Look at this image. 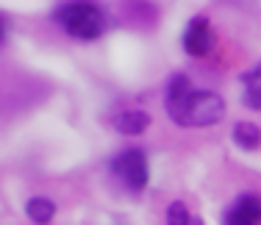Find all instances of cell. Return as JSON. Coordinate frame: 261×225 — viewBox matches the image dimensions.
<instances>
[{
	"mask_svg": "<svg viewBox=\"0 0 261 225\" xmlns=\"http://www.w3.org/2000/svg\"><path fill=\"white\" fill-rule=\"evenodd\" d=\"M258 78H261V70L258 67H253L250 72L245 75V106L247 109H253V111H258L261 109V95H258Z\"/></svg>",
	"mask_w": 261,
	"mask_h": 225,
	"instance_id": "9",
	"label": "cell"
},
{
	"mask_svg": "<svg viewBox=\"0 0 261 225\" xmlns=\"http://www.w3.org/2000/svg\"><path fill=\"white\" fill-rule=\"evenodd\" d=\"M167 114L181 128H211L225 117V100L217 92L195 89L186 75H172L167 84Z\"/></svg>",
	"mask_w": 261,
	"mask_h": 225,
	"instance_id": "1",
	"label": "cell"
},
{
	"mask_svg": "<svg viewBox=\"0 0 261 225\" xmlns=\"http://www.w3.org/2000/svg\"><path fill=\"white\" fill-rule=\"evenodd\" d=\"M261 217V203H258V195H239L233 200V206L225 211V220L228 225H256Z\"/></svg>",
	"mask_w": 261,
	"mask_h": 225,
	"instance_id": "5",
	"label": "cell"
},
{
	"mask_svg": "<svg viewBox=\"0 0 261 225\" xmlns=\"http://www.w3.org/2000/svg\"><path fill=\"white\" fill-rule=\"evenodd\" d=\"M111 172L117 175V181H120L125 189L142 192L147 186V181H150V164H147L145 150L128 147V150H122V153H117L114 159H111Z\"/></svg>",
	"mask_w": 261,
	"mask_h": 225,
	"instance_id": "3",
	"label": "cell"
},
{
	"mask_svg": "<svg viewBox=\"0 0 261 225\" xmlns=\"http://www.w3.org/2000/svg\"><path fill=\"white\" fill-rule=\"evenodd\" d=\"M150 114L142 109H128V111H120V114L114 117V128L120 131V134L125 136H139L145 134L147 128H150Z\"/></svg>",
	"mask_w": 261,
	"mask_h": 225,
	"instance_id": "6",
	"label": "cell"
},
{
	"mask_svg": "<svg viewBox=\"0 0 261 225\" xmlns=\"http://www.w3.org/2000/svg\"><path fill=\"white\" fill-rule=\"evenodd\" d=\"M53 20L67 36L81 42H95L106 34V11L95 0H67L53 11Z\"/></svg>",
	"mask_w": 261,
	"mask_h": 225,
	"instance_id": "2",
	"label": "cell"
},
{
	"mask_svg": "<svg viewBox=\"0 0 261 225\" xmlns=\"http://www.w3.org/2000/svg\"><path fill=\"white\" fill-rule=\"evenodd\" d=\"M217 47V34L206 17H192L184 31V50L195 59H206Z\"/></svg>",
	"mask_w": 261,
	"mask_h": 225,
	"instance_id": "4",
	"label": "cell"
},
{
	"mask_svg": "<svg viewBox=\"0 0 261 225\" xmlns=\"http://www.w3.org/2000/svg\"><path fill=\"white\" fill-rule=\"evenodd\" d=\"M25 214H28L31 222L45 225V222H50L56 217V203H53V200H47V197H31L25 203Z\"/></svg>",
	"mask_w": 261,
	"mask_h": 225,
	"instance_id": "8",
	"label": "cell"
},
{
	"mask_svg": "<svg viewBox=\"0 0 261 225\" xmlns=\"http://www.w3.org/2000/svg\"><path fill=\"white\" fill-rule=\"evenodd\" d=\"M167 222L170 225H189L192 217H189V209H186L184 200H172L170 209H167Z\"/></svg>",
	"mask_w": 261,
	"mask_h": 225,
	"instance_id": "10",
	"label": "cell"
},
{
	"mask_svg": "<svg viewBox=\"0 0 261 225\" xmlns=\"http://www.w3.org/2000/svg\"><path fill=\"white\" fill-rule=\"evenodd\" d=\"M6 36H9V17L0 11V45L6 42Z\"/></svg>",
	"mask_w": 261,
	"mask_h": 225,
	"instance_id": "11",
	"label": "cell"
},
{
	"mask_svg": "<svg viewBox=\"0 0 261 225\" xmlns=\"http://www.w3.org/2000/svg\"><path fill=\"white\" fill-rule=\"evenodd\" d=\"M233 145L239 150H247V153H253V150H258V142H261V131L256 122H236L233 125Z\"/></svg>",
	"mask_w": 261,
	"mask_h": 225,
	"instance_id": "7",
	"label": "cell"
}]
</instances>
